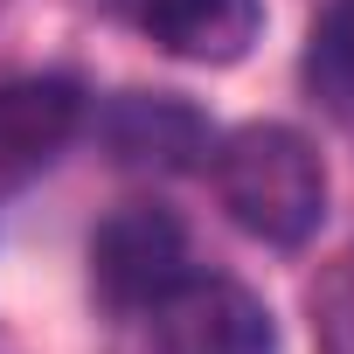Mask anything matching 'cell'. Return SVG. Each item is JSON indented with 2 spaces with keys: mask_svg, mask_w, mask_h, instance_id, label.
Returning <instances> with one entry per match:
<instances>
[{
  "mask_svg": "<svg viewBox=\"0 0 354 354\" xmlns=\"http://www.w3.org/2000/svg\"><path fill=\"white\" fill-rule=\"evenodd\" d=\"M216 195L243 236H257L271 250H299V243H313V230L326 216V160L299 125L257 118L216 146Z\"/></svg>",
  "mask_w": 354,
  "mask_h": 354,
  "instance_id": "obj_1",
  "label": "cell"
},
{
  "mask_svg": "<svg viewBox=\"0 0 354 354\" xmlns=\"http://www.w3.org/2000/svg\"><path fill=\"white\" fill-rule=\"evenodd\" d=\"M188 278V230L153 202H132L91 236V285L111 313H153Z\"/></svg>",
  "mask_w": 354,
  "mask_h": 354,
  "instance_id": "obj_2",
  "label": "cell"
},
{
  "mask_svg": "<svg viewBox=\"0 0 354 354\" xmlns=\"http://www.w3.org/2000/svg\"><path fill=\"white\" fill-rule=\"evenodd\" d=\"M153 340L160 354H278V319L250 285L188 271L153 306Z\"/></svg>",
  "mask_w": 354,
  "mask_h": 354,
  "instance_id": "obj_3",
  "label": "cell"
},
{
  "mask_svg": "<svg viewBox=\"0 0 354 354\" xmlns=\"http://www.w3.org/2000/svg\"><path fill=\"white\" fill-rule=\"evenodd\" d=\"M139 21V35H153L167 56L181 63H243L250 42L264 35V0H111Z\"/></svg>",
  "mask_w": 354,
  "mask_h": 354,
  "instance_id": "obj_4",
  "label": "cell"
},
{
  "mask_svg": "<svg viewBox=\"0 0 354 354\" xmlns=\"http://www.w3.org/2000/svg\"><path fill=\"white\" fill-rule=\"evenodd\" d=\"M84 118V97L77 84L63 77H28V84H8L0 91V181H21L42 160H56L70 146Z\"/></svg>",
  "mask_w": 354,
  "mask_h": 354,
  "instance_id": "obj_5",
  "label": "cell"
},
{
  "mask_svg": "<svg viewBox=\"0 0 354 354\" xmlns=\"http://www.w3.org/2000/svg\"><path fill=\"white\" fill-rule=\"evenodd\" d=\"M111 146L125 160H160V167H188L202 153V118L174 97H125L118 118H111Z\"/></svg>",
  "mask_w": 354,
  "mask_h": 354,
  "instance_id": "obj_6",
  "label": "cell"
},
{
  "mask_svg": "<svg viewBox=\"0 0 354 354\" xmlns=\"http://www.w3.org/2000/svg\"><path fill=\"white\" fill-rule=\"evenodd\" d=\"M306 326L319 354H354V250L326 257L319 278L306 285Z\"/></svg>",
  "mask_w": 354,
  "mask_h": 354,
  "instance_id": "obj_7",
  "label": "cell"
},
{
  "mask_svg": "<svg viewBox=\"0 0 354 354\" xmlns=\"http://www.w3.org/2000/svg\"><path fill=\"white\" fill-rule=\"evenodd\" d=\"M326 56H333L340 70H354V0H340L333 21H326Z\"/></svg>",
  "mask_w": 354,
  "mask_h": 354,
  "instance_id": "obj_8",
  "label": "cell"
}]
</instances>
